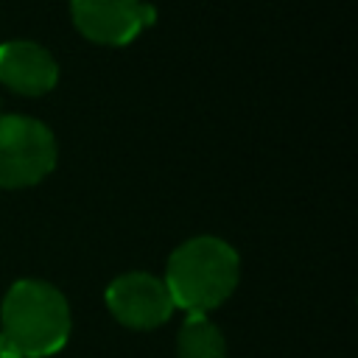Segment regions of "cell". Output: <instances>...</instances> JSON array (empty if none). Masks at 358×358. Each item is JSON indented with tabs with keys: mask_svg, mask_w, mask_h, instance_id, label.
Instances as JSON below:
<instances>
[{
	"mask_svg": "<svg viewBox=\"0 0 358 358\" xmlns=\"http://www.w3.org/2000/svg\"><path fill=\"white\" fill-rule=\"evenodd\" d=\"M241 280V257L235 246L215 235H196L179 243L165 266V288L173 308L207 313L227 302Z\"/></svg>",
	"mask_w": 358,
	"mask_h": 358,
	"instance_id": "2",
	"label": "cell"
},
{
	"mask_svg": "<svg viewBox=\"0 0 358 358\" xmlns=\"http://www.w3.org/2000/svg\"><path fill=\"white\" fill-rule=\"evenodd\" d=\"M56 137L31 115L0 112V187L20 190L39 185L56 168Z\"/></svg>",
	"mask_w": 358,
	"mask_h": 358,
	"instance_id": "3",
	"label": "cell"
},
{
	"mask_svg": "<svg viewBox=\"0 0 358 358\" xmlns=\"http://www.w3.org/2000/svg\"><path fill=\"white\" fill-rule=\"evenodd\" d=\"M59 81V64L48 48L28 39L0 45V84L17 95H45Z\"/></svg>",
	"mask_w": 358,
	"mask_h": 358,
	"instance_id": "6",
	"label": "cell"
},
{
	"mask_svg": "<svg viewBox=\"0 0 358 358\" xmlns=\"http://www.w3.org/2000/svg\"><path fill=\"white\" fill-rule=\"evenodd\" d=\"M176 358H227V338L207 313H190L176 336Z\"/></svg>",
	"mask_w": 358,
	"mask_h": 358,
	"instance_id": "7",
	"label": "cell"
},
{
	"mask_svg": "<svg viewBox=\"0 0 358 358\" xmlns=\"http://www.w3.org/2000/svg\"><path fill=\"white\" fill-rule=\"evenodd\" d=\"M76 31L106 48L129 45L157 20L154 6L143 0H70Z\"/></svg>",
	"mask_w": 358,
	"mask_h": 358,
	"instance_id": "4",
	"label": "cell"
},
{
	"mask_svg": "<svg viewBox=\"0 0 358 358\" xmlns=\"http://www.w3.org/2000/svg\"><path fill=\"white\" fill-rule=\"evenodd\" d=\"M109 313L129 330H154L173 316V299L162 277L148 271H126L106 288Z\"/></svg>",
	"mask_w": 358,
	"mask_h": 358,
	"instance_id": "5",
	"label": "cell"
},
{
	"mask_svg": "<svg viewBox=\"0 0 358 358\" xmlns=\"http://www.w3.org/2000/svg\"><path fill=\"white\" fill-rule=\"evenodd\" d=\"M73 330L67 296L36 277L11 282L0 305V358L56 355Z\"/></svg>",
	"mask_w": 358,
	"mask_h": 358,
	"instance_id": "1",
	"label": "cell"
}]
</instances>
